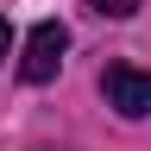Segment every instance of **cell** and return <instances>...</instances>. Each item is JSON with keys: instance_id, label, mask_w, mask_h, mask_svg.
I'll return each mask as SVG.
<instances>
[{"instance_id": "cell-1", "label": "cell", "mask_w": 151, "mask_h": 151, "mask_svg": "<svg viewBox=\"0 0 151 151\" xmlns=\"http://www.w3.org/2000/svg\"><path fill=\"white\" fill-rule=\"evenodd\" d=\"M63 50H69V32L57 25V19H38L32 38H25V57H19V76H25V82H50V76L63 69Z\"/></svg>"}, {"instance_id": "cell-2", "label": "cell", "mask_w": 151, "mask_h": 151, "mask_svg": "<svg viewBox=\"0 0 151 151\" xmlns=\"http://www.w3.org/2000/svg\"><path fill=\"white\" fill-rule=\"evenodd\" d=\"M101 94H107V107H120L126 120H139V113H151V69L107 63V76H101Z\"/></svg>"}, {"instance_id": "cell-3", "label": "cell", "mask_w": 151, "mask_h": 151, "mask_svg": "<svg viewBox=\"0 0 151 151\" xmlns=\"http://www.w3.org/2000/svg\"><path fill=\"white\" fill-rule=\"evenodd\" d=\"M88 6L107 13V19H132V13H139V0H88Z\"/></svg>"}, {"instance_id": "cell-4", "label": "cell", "mask_w": 151, "mask_h": 151, "mask_svg": "<svg viewBox=\"0 0 151 151\" xmlns=\"http://www.w3.org/2000/svg\"><path fill=\"white\" fill-rule=\"evenodd\" d=\"M6 44H13V32H6V19H0V57H6Z\"/></svg>"}]
</instances>
